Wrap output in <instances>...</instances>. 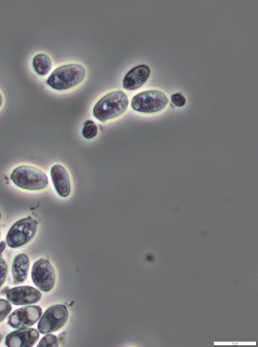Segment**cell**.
Wrapping results in <instances>:
<instances>
[{"instance_id": "obj_13", "label": "cell", "mask_w": 258, "mask_h": 347, "mask_svg": "<svg viewBox=\"0 0 258 347\" xmlns=\"http://www.w3.org/2000/svg\"><path fill=\"white\" fill-rule=\"evenodd\" d=\"M29 266L30 260L26 254L21 253L16 256L12 264V274L16 283H22L26 280Z\"/></svg>"}, {"instance_id": "obj_1", "label": "cell", "mask_w": 258, "mask_h": 347, "mask_svg": "<svg viewBox=\"0 0 258 347\" xmlns=\"http://www.w3.org/2000/svg\"><path fill=\"white\" fill-rule=\"evenodd\" d=\"M129 108L128 94L122 89H114L100 95L93 103L91 112L96 121L106 124L123 117Z\"/></svg>"}, {"instance_id": "obj_14", "label": "cell", "mask_w": 258, "mask_h": 347, "mask_svg": "<svg viewBox=\"0 0 258 347\" xmlns=\"http://www.w3.org/2000/svg\"><path fill=\"white\" fill-rule=\"evenodd\" d=\"M52 65L51 58L44 53L36 54L32 61V66L35 72L40 76H46L51 71Z\"/></svg>"}, {"instance_id": "obj_12", "label": "cell", "mask_w": 258, "mask_h": 347, "mask_svg": "<svg viewBox=\"0 0 258 347\" xmlns=\"http://www.w3.org/2000/svg\"><path fill=\"white\" fill-rule=\"evenodd\" d=\"M38 331L32 328H20L9 333L6 338V344L9 347H30L38 340Z\"/></svg>"}, {"instance_id": "obj_21", "label": "cell", "mask_w": 258, "mask_h": 347, "mask_svg": "<svg viewBox=\"0 0 258 347\" xmlns=\"http://www.w3.org/2000/svg\"><path fill=\"white\" fill-rule=\"evenodd\" d=\"M3 101H4L3 96V95L1 93V92L0 91V109L3 104Z\"/></svg>"}, {"instance_id": "obj_19", "label": "cell", "mask_w": 258, "mask_h": 347, "mask_svg": "<svg viewBox=\"0 0 258 347\" xmlns=\"http://www.w3.org/2000/svg\"><path fill=\"white\" fill-rule=\"evenodd\" d=\"M171 100L172 103L177 107H182L186 103L185 98L180 92L173 94L171 96Z\"/></svg>"}, {"instance_id": "obj_23", "label": "cell", "mask_w": 258, "mask_h": 347, "mask_svg": "<svg viewBox=\"0 0 258 347\" xmlns=\"http://www.w3.org/2000/svg\"><path fill=\"white\" fill-rule=\"evenodd\" d=\"M1 228H0V237H1Z\"/></svg>"}, {"instance_id": "obj_3", "label": "cell", "mask_w": 258, "mask_h": 347, "mask_svg": "<svg viewBox=\"0 0 258 347\" xmlns=\"http://www.w3.org/2000/svg\"><path fill=\"white\" fill-rule=\"evenodd\" d=\"M10 178L16 187L25 191H42L49 187V180L45 171L32 164L17 165L11 171Z\"/></svg>"}, {"instance_id": "obj_8", "label": "cell", "mask_w": 258, "mask_h": 347, "mask_svg": "<svg viewBox=\"0 0 258 347\" xmlns=\"http://www.w3.org/2000/svg\"><path fill=\"white\" fill-rule=\"evenodd\" d=\"M42 314L38 306H28L15 310L9 316L8 323L15 328H27L35 323Z\"/></svg>"}, {"instance_id": "obj_11", "label": "cell", "mask_w": 258, "mask_h": 347, "mask_svg": "<svg viewBox=\"0 0 258 347\" xmlns=\"http://www.w3.org/2000/svg\"><path fill=\"white\" fill-rule=\"evenodd\" d=\"M41 293L31 286H20L9 290L7 294L9 301L16 305L33 304L40 300Z\"/></svg>"}, {"instance_id": "obj_4", "label": "cell", "mask_w": 258, "mask_h": 347, "mask_svg": "<svg viewBox=\"0 0 258 347\" xmlns=\"http://www.w3.org/2000/svg\"><path fill=\"white\" fill-rule=\"evenodd\" d=\"M168 103V97L163 92L148 89L134 94L130 100V107L138 114L151 115L163 110Z\"/></svg>"}, {"instance_id": "obj_20", "label": "cell", "mask_w": 258, "mask_h": 347, "mask_svg": "<svg viewBox=\"0 0 258 347\" xmlns=\"http://www.w3.org/2000/svg\"><path fill=\"white\" fill-rule=\"evenodd\" d=\"M6 247V244L4 241H2L0 243V257L2 255L3 252L5 250Z\"/></svg>"}, {"instance_id": "obj_18", "label": "cell", "mask_w": 258, "mask_h": 347, "mask_svg": "<svg viewBox=\"0 0 258 347\" xmlns=\"http://www.w3.org/2000/svg\"><path fill=\"white\" fill-rule=\"evenodd\" d=\"M8 273V265L6 260L0 257V287L4 283Z\"/></svg>"}, {"instance_id": "obj_7", "label": "cell", "mask_w": 258, "mask_h": 347, "mask_svg": "<svg viewBox=\"0 0 258 347\" xmlns=\"http://www.w3.org/2000/svg\"><path fill=\"white\" fill-rule=\"evenodd\" d=\"M32 280L43 292L50 291L55 282V272L50 262L43 258L34 262L31 270Z\"/></svg>"}, {"instance_id": "obj_6", "label": "cell", "mask_w": 258, "mask_h": 347, "mask_svg": "<svg viewBox=\"0 0 258 347\" xmlns=\"http://www.w3.org/2000/svg\"><path fill=\"white\" fill-rule=\"evenodd\" d=\"M68 317V312L65 306H52L44 313L39 321L38 329L43 334L54 332L64 325Z\"/></svg>"}, {"instance_id": "obj_2", "label": "cell", "mask_w": 258, "mask_h": 347, "mask_svg": "<svg viewBox=\"0 0 258 347\" xmlns=\"http://www.w3.org/2000/svg\"><path fill=\"white\" fill-rule=\"evenodd\" d=\"M87 75V69L83 64L69 62L56 67L47 78L46 84L54 91L68 92L80 86Z\"/></svg>"}, {"instance_id": "obj_17", "label": "cell", "mask_w": 258, "mask_h": 347, "mask_svg": "<svg viewBox=\"0 0 258 347\" xmlns=\"http://www.w3.org/2000/svg\"><path fill=\"white\" fill-rule=\"evenodd\" d=\"M12 310V305L9 301L0 299V322L3 321Z\"/></svg>"}, {"instance_id": "obj_9", "label": "cell", "mask_w": 258, "mask_h": 347, "mask_svg": "<svg viewBox=\"0 0 258 347\" xmlns=\"http://www.w3.org/2000/svg\"><path fill=\"white\" fill-rule=\"evenodd\" d=\"M50 175L57 194L62 198L69 197L72 190V182L67 168L62 164L55 163L50 168Z\"/></svg>"}, {"instance_id": "obj_15", "label": "cell", "mask_w": 258, "mask_h": 347, "mask_svg": "<svg viewBox=\"0 0 258 347\" xmlns=\"http://www.w3.org/2000/svg\"><path fill=\"white\" fill-rule=\"evenodd\" d=\"M99 133V128L95 122L90 119L85 120L81 130L82 137L87 140L95 138Z\"/></svg>"}, {"instance_id": "obj_16", "label": "cell", "mask_w": 258, "mask_h": 347, "mask_svg": "<svg viewBox=\"0 0 258 347\" xmlns=\"http://www.w3.org/2000/svg\"><path fill=\"white\" fill-rule=\"evenodd\" d=\"M58 345V342L57 337L53 334H47L43 337L37 346H54Z\"/></svg>"}, {"instance_id": "obj_5", "label": "cell", "mask_w": 258, "mask_h": 347, "mask_svg": "<svg viewBox=\"0 0 258 347\" xmlns=\"http://www.w3.org/2000/svg\"><path fill=\"white\" fill-rule=\"evenodd\" d=\"M37 229V221L33 217L20 218L9 229L6 237L7 243L12 248L22 247L34 238Z\"/></svg>"}, {"instance_id": "obj_10", "label": "cell", "mask_w": 258, "mask_h": 347, "mask_svg": "<svg viewBox=\"0 0 258 347\" xmlns=\"http://www.w3.org/2000/svg\"><path fill=\"white\" fill-rule=\"evenodd\" d=\"M151 70L146 64H139L130 69L124 75L122 87L127 91H134L142 87L148 80Z\"/></svg>"}, {"instance_id": "obj_24", "label": "cell", "mask_w": 258, "mask_h": 347, "mask_svg": "<svg viewBox=\"0 0 258 347\" xmlns=\"http://www.w3.org/2000/svg\"><path fill=\"white\" fill-rule=\"evenodd\" d=\"M1 334H0V342H1Z\"/></svg>"}, {"instance_id": "obj_22", "label": "cell", "mask_w": 258, "mask_h": 347, "mask_svg": "<svg viewBox=\"0 0 258 347\" xmlns=\"http://www.w3.org/2000/svg\"><path fill=\"white\" fill-rule=\"evenodd\" d=\"M2 213L1 211L0 210V221L2 219Z\"/></svg>"}]
</instances>
